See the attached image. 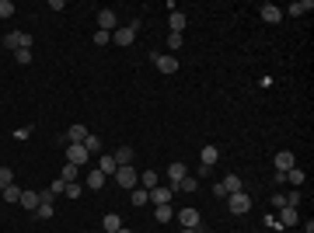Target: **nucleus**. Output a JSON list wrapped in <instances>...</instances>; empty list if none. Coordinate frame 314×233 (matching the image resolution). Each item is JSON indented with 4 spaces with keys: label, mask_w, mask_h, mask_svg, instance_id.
<instances>
[{
    "label": "nucleus",
    "mask_w": 314,
    "mask_h": 233,
    "mask_svg": "<svg viewBox=\"0 0 314 233\" xmlns=\"http://www.w3.org/2000/svg\"><path fill=\"white\" fill-rule=\"evenodd\" d=\"M112 177H116V185H119V188H129V192H133V188L140 185V174H137V167H133V164L119 167V171H116Z\"/></svg>",
    "instance_id": "nucleus-1"
},
{
    "label": "nucleus",
    "mask_w": 314,
    "mask_h": 233,
    "mask_svg": "<svg viewBox=\"0 0 314 233\" xmlns=\"http://www.w3.org/2000/svg\"><path fill=\"white\" fill-rule=\"evenodd\" d=\"M178 223H182V230H199V209L196 205H185V209H178Z\"/></svg>",
    "instance_id": "nucleus-2"
},
{
    "label": "nucleus",
    "mask_w": 314,
    "mask_h": 233,
    "mask_svg": "<svg viewBox=\"0 0 314 233\" xmlns=\"http://www.w3.org/2000/svg\"><path fill=\"white\" fill-rule=\"evenodd\" d=\"M137 28H140V21L126 24V28H116V32H112V42H116V45H122V49H126V45H133V39H137Z\"/></svg>",
    "instance_id": "nucleus-3"
},
{
    "label": "nucleus",
    "mask_w": 314,
    "mask_h": 233,
    "mask_svg": "<svg viewBox=\"0 0 314 233\" xmlns=\"http://www.w3.org/2000/svg\"><path fill=\"white\" fill-rule=\"evenodd\" d=\"M227 205H231L234 216H244L248 209H252V198H248L244 192H234V195H227Z\"/></svg>",
    "instance_id": "nucleus-4"
},
{
    "label": "nucleus",
    "mask_w": 314,
    "mask_h": 233,
    "mask_svg": "<svg viewBox=\"0 0 314 233\" xmlns=\"http://www.w3.org/2000/svg\"><path fill=\"white\" fill-rule=\"evenodd\" d=\"M4 45L7 49H32V39H28V32H11V35H4Z\"/></svg>",
    "instance_id": "nucleus-5"
},
{
    "label": "nucleus",
    "mask_w": 314,
    "mask_h": 233,
    "mask_svg": "<svg viewBox=\"0 0 314 233\" xmlns=\"http://www.w3.org/2000/svg\"><path fill=\"white\" fill-rule=\"evenodd\" d=\"M87 150H84V143H70V146H66V164H77V167H84V164H87Z\"/></svg>",
    "instance_id": "nucleus-6"
},
{
    "label": "nucleus",
    "mask_w": 314,
    "mask_h": 233,
    "mask_svg": "<svg viewBox=\"0 0 314 233\" xmlns=\"http://www.w3.org/2000/svg\"><path fill=\"white\" fill-rule=\"evenodd\" d=\"M150 59L157 63V70H161V73H168V77H171V73H178V59H175V56H161V53H150Z\"/></svg>",
    "instance_id": "nucleus-7"
},
{
    "label": "nucleus",
    "mask_w": 314,
    "mask_h": 233,
    "mask_svg": "<svg viewBox=\"0 0 314 233\" xmlns=\"http://www.w3.org/2000/svg\"><path fill=\"white\" fill-rule=\"evenodd\" d=\"M290 167H297V157L290 153V150H279V153H276V174H286Z\"/></svg>",
    "instance_id": "nucleus-8"
},
{
    "label": "nucleus",
    "mask_w": 314,
    "mask_h": 233,
    "mask_svg": "<svg viewBox=\"0 0 314 233\" xmlns=\"http://www.w3.org/2000/svg\"><path fill=\"white\" fill-rule=\"evenodd\" d=\"M98 32H108V35L116 32V11H108V7L98 11Z\"/></svg>",
    "instance_id": "nucleus-9"
},
{
    "label": "nucleus",
    "mask_w": 314,
    "mask_h": 233,
    "mask_svg": "<svg viewBox=\"0 0 314 233\" xmlns=\"http://www.w3.org/2000/svg\"><path fill=\"white\" fill-rule=\"evenodd\" d=\"M258 14H262V21H269V24H279V21H283V11H279L276 4H262Z\"/></svg>",
    "instance_id": "nucleus-10"
},
{
    "label": "nucleus",
    "mask_w": 314,
    "mask_h": 233,
    "mask_svg": "<svg viewBox=\"0 0 314 233\" xmlns=\"http://www.w3.org/2000/svg\"><path fill=\"white\" fill-rule=\"evenodd\" d=\"M220 188H223V195H234V192H244V181L237 174H227L223 181H220Z\"/></svg>",
    "instance_id": "nucleus-11"
},
{
    "label": "nucleus",
    "mask_w": 314,
    "mask_h": 233,
    "mask_svg": "<svg viewBox=\"0 0 314 233\" xmlns=\"http://www.w3.org/2000/svg\"><path fill=\"white\" fill-rule=\"evenodd\" d=\"M87 136H91V133L84 129V122H74V125L66 129V143H84Z\"/></svg>",
    "instance_id": "nucleus-12"
},
{
    "label": "nucleus",
    "mask_w": 314,
    "mask_h": 233,
    "mask_svg": "<svg viewBox=\"0 0 314 233\" xmlns=\"http://www.w3.org/2000/svg\"><path fill=\"white\" fill-rule=\"evenodd\" d=\"M279 223H283V226H297V223H300L297 205H283V209H279Z\"/></svg>",
    "instance_id": "nucleus-13"
},
{
    "label": "nucleus",
    "mask_w": 314,
    "mask_h": 233,
    "mask_svg": "<svg viewBox=\"0 0 314 233\" xmlns=\"http://www.w3.org/2000/svg\"><path fill=\"white\" fill-rule=\"evenodd\" d=\"M98 171H101L105 177H108V174H116V171H119L116 157H112V153H101V160H98Z\"/></svg>",
    "instance_id": "nucleus-14"
},
{
    "label": "nucleus",
    "mask_w": 314,
    "mask_h": 233,
    "mask_svg": "<svg viewBox=\"0 0 314 233\" xmlns=\"http://www.w3.org/2000/svg\"><path fill=\"white\" fill-rule=\"evenodd\" d=\"M150 202H154V205H168V202H171V188H161V185L150 188Z\"/></svg>",
    "instance_id": "nucleus-15"
},
{
    "label": "nucleus",
    "mask_w": 314,
    "mask_h": 233,
    "mask_svg": "<svg viewBox=\"0 0 314 233\" xmlns=\"http://www.w3.org/2000/svg\"><path fill=\"white\" fill-rule=\"evenodd\" d=\"M87 188H91V192H98V188H105V174H101L98 167H95V171H87Z\"/></svg>",
    "instance_id": "nucleus-16"
},
{
    "label": "nucleus",
    "mask_w": 314,
    "mask_h": 233,
    "mask_svg": "<svg viewBox=\"0 0 314 233\" xmlns=\"http://www.w3.org/2000/svg\"><path fill=\"white\" fill-rule=\"evenodd\" d=\"M21 205H25L28 213H35V209H39V192H32V188L21 192Z\"/></svg>",
    "instance_id": "nucleus-17"
},
{
    "label": "nucleus",
    "mask_w": 314,
    "mask_h": 233,
    "mask_svg": "<svg viewBox=\"0 0 314 233\" xmlns=\"http://www.w3.org/2000/svg\"><path fill=\"white\" fill-rule=\"evenodd\" d=\"M112 157H116V164H119V167H126V164H133V146H119V150H116Z\"/></svg>",
    "instance_id": "nucleus-18"
},
{
    "label": "nucleus",
    "mask_w": 314,
    "mask_h": 233,
    "mask_svg": "<svg viewBox=\"0 0 314 233\" xmlns=\"http://www.w3.org/2000/svg\"><path fill=\"white\" fill-rule=\"evenodd\" d=\"M199 157H203V164H206V167H213L216 160H220V150H216V146H203Z\"/></svg>",
    "instance_id": "nucleus-19"
},
{
    "label": "nucleus",
    "mask_w": 314,
    "mask_h": 233,
    "mask_svg": "<svg viewBox=\"0 0 314 233\" xmlns=\"http://www.w3.org/2000/svg\"><path fill=\"white\" fill-rule=\"evenodd\" d=\"M185 174H189V171H185V164H178V160L171 164V167H168V181H171V185H178V181H182Z\"/></svg>",
    "instance_id": "nucleus-20"
},
{
    "label": "nucleus",
    "mask_w": 314,
    "mask_h": 233,
    "mask_svg": "<svg viewBox=\"0 0 314 233\" xmlns=\"http://www.w3.org/2000/svg\"><path fill=\"white\" fill-rule=\"evenodd\" d=\"M307 11H314L311 0H297V4H290V7H286V14H297V18H300V14H307Z\"/></svg>",
    "instance_id": "nucleus-21"
},
{
    "label": "nucleus",
    "mask_w": 314,
    "mask_h": 233,
    "mask_svg": "<svg viewBox=\"0 0 314 233\" xmlns=\"http://www.w3.org/2000/svg\"><path fill=\"white\" fill-rule=\"evenodd\" d=\"M175 188H178V192H185V195H192V192L199 188V177H189V174H185V177L175 185Z\"/></svg>",
    "instance_id": "nucleus-22"
},
{
    "label": "nucleus",
    "mask_w": 314,
    "mask_h": 233,
    "mask_svg": "<svg viewBox=\"0 0 314 233\" xmlns=\"http://www.w3.org/2000/svg\"><path fill=\"white\" fill-rule=\"evenodd\" d=\"M154 219H157V223H171V219H175V209H171V205H157Z\"/></svg>",
    "instance_id": "nucleus-23"
},
{
    "label": "nucleus",
    "mask_w": 314,
    "mask_h": 233,
    "mask_svg": "<svg viewBox=\"0 0 314 233\" xmlns=\"http://www.w3.org/2000/svg\"><path fill=\"white\" fill-rule=\"evenodd\" d=\"M157 181H161L157 171H143V174H140V188H147V192H150V188H157Z\"/></svg>",
    "instance_id": "nucleus-24"
},
{
    "label": "nucleus",
    "mask_w": 314,
    "mask_h": 233,
    "mask_svg": "<svg viewBox=\"0 0 314 233\" xmlns=\"http://www.w3.org/2000/svg\"><path fill=\"white\" fill-rule=\"evenodd\" d=\"M116 230H122V216L108 213V216H105V233H116Z\"/></svg>",
    "instance_id": "nucleus-25"
},
{
    "label": "nucleus",
    "mask_w": 314,
    "mask_h": 233,
    "mask_svg": "<svg viewBox=\"0 0 314 233\" xmlns=\"http://www.w3.org/2000/svg\"><path fill=\"white\" fill-rule=\"evenodd\" d=\"M168 24H171V32H178V35H182V28H185V14H182V11H171Z\"/></svg>",
    "instance_id": "nucleus-26"
},
{
    "label": "nucleus",
    "mask_w": 314,
    "mask_h": 233,
    "mask_svg": "<svg viewBox=\"0 0 314 233\" xmlns=\"http://www.w3.org/2000/svg\"><path fill=\"white\" fill-rule=\"evenodd\" d=\"M286 181H290V185H304V181H307V174H304V171H300V167H290V171H286Z\"/></svg>",
    "instance_id": "nucleus-27"
},
{
    "label": "nucleus",
    "mask_w": 314,
    "mask_h": 233,
    "mask_svg": "<svg viewBox=\"0 0 314 233\" xmlns=\"http://www.w3.org/2000/svg\"><path fill=\"white\" fill-rule=\"evenodd\" d=\"M77 174H80V167H77V164H63V174H59V177H63V181L70 185V181H77Z\"/></svg>",
    "instance_id": "nucleus-28"
},
{
    "label": "nucleus",
    "mask_w": 314,
    "mask_h": 233,
    "mask_svg": "<svg viewBox=\"0 0 314 233\" xmlns=\"http://www.w3.org/2000/svg\"><path fill=\"white\" fill-rule=\"evenodd\" d=\"M147 202H150V192H147V188H133V205H147Z\"/></svg>",
    "instance_id": "nucleus-29"
},
{
    "label": "nucleus",
    "mask_w": 314,
    "mask_h": 233,
    "mask_svg": "<svg viewBox=\"0 0 314 233\" xmlns=\"http://www.w3.org/2000/svg\"><path fill=\"white\" fill-rule=\"evenodd\" d=\"M4 202H21V188L18 185H7V188H4Z\"/></svg>",
    "instance_id": "nucleus-30"
},
{
    "label": "nucleus",
    "mask_w": 314,
    "mask_h": 233,
    "mask_svg": "<svg viewBox=\"0 0 314 233\" xmlns=\"http://www.w3.org/2000/svg\"><path fill=\"white\" fill-rule=\"evenodd\" d=\"M7 185H14V171H11V167H0V192H4Z\"/></svg>",
    "instance_id": "nucleus-31"
},
{
    "label": "nucleus",
    "mask_w": 314,
    "mask_h": 233,
    "mask_svg": "<svg viewBox=\"0 0 314 233\" xmlns=\"http://www.w3.org/2000/svg\"><path fill=\"white\" fill-rule=\"evenodd\" d=\"M14 63H21V66H32V49H18V53H14Z\"/></svg>",
    "instance_id": "nucleus-32"
},
{
    "label": "nucleus",
    "mask_w": 314,
    "mask_h": 233,
    "mask_svg": "<svg viewBox=\"0 0 314 233\" xmlns=\"http://www.w3.org/2000/svg\"><path fill=\"white\" fill-rule=\"evenodd\" d=\"M84 150H87V153H98V150H101V139L98 136H87V139H84Z\"/></svg>",
    "instance_id": "nucleus-33"
},
{
    "label": "nucleus",
    "mask_w": 314,
    "mask_h": 233,
    "mask_svg": "<svg viewBox=\"0 0 314 233\" xmlns=\"http://www.w3.org/2000/svg\"><path fill=\"white\" fill-rule=\"evenodd\" d=\"M91 42H95V45H108V42H112V35H108V32H95V35H91Z\"/></svg>",
    "instance_id": "nucleus-34"
},
{
    "label": "nucleus",
    "mask_w": 314,
    "mask_h": 233,
    "mask_svg": "<svg viewBox=\"0 0 314 233\" xmlns=\"http://www.w3.org/2000/svg\"><path fill=\"white\" fill-rule=\"evenodd\" d=\"M14 14V4L11 0H0V18H11Z\"/></svg>",
    "instance_id": "nucleus-35"
},
{
    "label": "nucleus",
    "mask_w": 314,
    "mask_h": 233,
    "mask_svg": "<svg viewBox=\"0 0 314 233\" xmlns=\"http://www.w3.org/2000/svg\"><path fill=\"white\" fill-rule=\"evenodd\" d=\"M182 35H178V32H171V35H168V49H182Z\"/></svg>",
    "instance_id": "nucleus-36"
},
{
    "label": "nucleus",
    "mask_w": 314,
    "mask_h": 233,
    "mask_svg": "<svg viewBox=\"0 0 314 233\" xmlns=\"http://www.w3.org/2000/svg\"><path fill=\"white\" fill-rule=\"evenodd\" d=\"M49 192H53V195H63V192H66V181H63V177H56V181H53V188H49Z\"/></svg>",
    "instance_id": "nucleus-37"
},
{
    "label": "nucleus",
    "mask_w": 314,
    "mask_h": 233,
    "mask_svg": "<svg viewBox=\"0 0 314 233\" xmlns=\"http://www.w3.org/2000/svg\"><path fill=\"white\" fill-rule=\"evenodd\" d=\"M63 195H66V198H77V195H80V185H77V181H70V185H66V192H63Z\"/></svg>",
    "instance_id": "nucleus-38"
},
{
    "label": "nucleus",
    "mask_w": 314,
    "mask_h": 233,
    "mask_svg": "<svg viewBox=\"0 0 314 233\" xmlns=\"http://www.w3.org/2000/svg\"><path fill=\"white\" fill-rule=\"evenodd\" d=\"M35 216H39V219H53V205H39Z\"/></svg>",
    "instance_id": "nucleus-39"
},
{
    "label": "nucleus",
    "mask_w": 314,
    "mask_h": 233,
    "mask_svg": "<svg viewBox=\"0 0 314 233\" xmlns=\"http://www.w3.org/2000/svg\"><path fill=\"white\" fill-rule=\"evenodd\" d=\"M286 205H300V192H290V195H286Z\"/></svg>",
    "instance_id": "nucleus-40"
},
{
    "label": "nucleus",
    "mask_w": 314,
    "mask_h": 233,
    "mask_svg": "<svg viewBox=\"0 0 314 233\" xmlns=\"http://www.w3.org/2000/svg\"><path fill=\"white\" fill-rule=\"evenodd\" d=\"M116 233H133V230H126V226H122V230H116Z\"/></svg>",
    "instance_id": "nucleus-41"
},
{
    "label": "nucleus",
    "mask_w": 314,
    "mask_h": 233,
    "mask_svg": "<svg viewBox=\"0 0 314 233\" xmlns=\"http://www.w3.org/2000/svg\"><path fill=\"white\" fill-rule=\"evenodd\" d=\"M182 233H199V230H182Z\"/></svg>",
    "instance_id": "nucleus-42"
}]
</instances>
